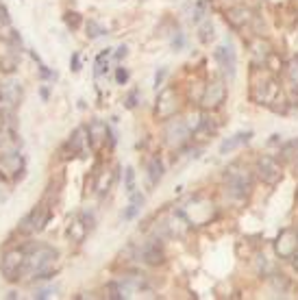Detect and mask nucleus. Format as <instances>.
<instances>
[{
    "label": "nucleus",
    "instance_id": "obj_1",
    "mask_svg": "<svg viewBox=\"0 0 298 300\" xmlns=\"http://www.w3.org/2000/svg\"><path fill=\"white\" fill-rule=\"evenodd\" d=\"M26 250V261H24V272L35 281H46L55 272V263L59 252L46 244H28L24 246Z\"/></svg>",
    "mask_w": 298,
    "mask_h": 300
},
{
    "label": "nucleus",
    "instance_id": "obj_2",
    "mask_svg": "<svg viewBox=\"0 0 298 300\" xmlns=\"http://www.w3.org/2000/svg\"><path fill=\"white\" fill-rule=\"evenodd\" d=\"M224 187L227 194L235 200H244L248 198L250 189H252V174L246 165L242 163H231L224 172Z\"/></svg>",
    "mask_w": 298,
    "mask_h": 300
},
{
    "label": "nucleus",
    "instance_id": "obj_3",
    "mask_svg": "<svg viewBox=\"0 0 298 300\" xmlns=\"http://www.w3.org/2000/svg\"><path fill=\"white\" fill-rule=\"evenodd\" d=\"M250 96L257 105H266V107H272L274 102L279 100L281 96V87L277 83V78L268 72H259L255 70L252 74V87H250Z\"/></svg>",
    "mask_w": 298,
    "mask_h": 300
},
{
    "label": "nucleus",
    "instance_id": "obj_4",
    "mask_svg": "<svg viewBox=\"0 0 298 300\" xmlns=\"http://www.w3.org/2000/svg\"><path fill=\"white\" fill-rule=\"evenodd\" d=\"M181 211L192 226H202L214 218V202L202 198V196H194V198H190V202L181 207Z\"/></svg>",
    "mask_w": 298,
    "mask_h": 300
},
{
    "label": "nucleus",
    "instance_id": "obj_5",
    "mask_svg": "<svg viewBox=\"0 0 298 300\" xmlns=\"http://www.w3.org/2000/svg\"><path fill=\"white\" fill-rule=\"evenodd\" d=\"M24 261H26V250L22 248H11L3 254V261H0V272L7 281L16 283L20 281V274L24 272Z\"/></svg>",
    "mask_w": 298,
    "mask_h": 300
},
{
    "label": "nucleus",
    "instance_id": "obj_6",
    "mask_svg": "<svg viewBox=\"0 0 298 300\" xmlns=\"http://www.w3.org/2000/svg\"><path fill=\"white\" fill-rule=\"evenodd\" d=\"M192 140V126L187 124L185 120H172L165 124V131H163V142L165 146H170L172 150H179V148H183V146Z\"/></svg>",
    "mask_w": 298,
    "mask_h": 300
},
{
    "label": "nucleus",
    "instance_id": "obj_7",
    "mask_svg": "<svg viewBox=\"0 0 298 300\" xmlns=\"http://www.w3.org/2000/svg\"><path fill=\"white\" fill-rule=\"evenodd\" d=\"M48 220H50V207H48L46 202H39V204H35V207L28 211L24 218H22L18 231L24 233V235H31V233H39V231L46 229Z\"/></svg>",
    "mask_w": 298,
    "mask_h": 300
},
{
    "label": "nucleus",
    "instance_id": "obj_8",
    "mask_svg": "<svg viewBox=\"0 0 298 300\" xmlns=\"http://www.w3.org/2000/svg\"><path fill=\"white\" fill-rule=\"evenodd\" d=\"M179 111V94L174 87H163L157 96V105H155V115L157 120H170L174 118Z\"/></svg>",
    "mask_w": 298,
    "mask_h": 300
},
{
    "label": "nucleus",
    "instance_id": "obj_9",
    "mask_svg": "<svg viewBox=\"0 0 298 300\" xmlns=\"http://www.w3.org/2000/svg\"><path fill=\"white\" fill-rule=\"evenodd\" d=\"M257 174L266 185L274 187V185H279L283 179V167L279 163V159H274L270 155H261L257 159Z\"/></svg>",
    "mask_w": 298,
    "mask_h": 300
},
{
    "label": "nucleus",
    "instance_id": "obj_10",
    "mask_svg": "<svg viewBox=\"0 0 298 300\" xmlns=\"http://www.w3.org/2000/svg\"><path fill=\"white\" fill-rule=\"evenodd\" d=\"M224 100H227V85H224V80H211L205 87V94L200 98V107L205 111H216V109L222 107Z\"/></svg>",
    "mask_w": 298,
    "mask_h": 300
},
{
    "label": "nucleus",
    "instance_id": "obj_11",
    "mask_svg": "<svg viewBox=\"0 0 298 300\" xmlns=\"http://www.w3.org/2000/svg\"><path fill=\"white\" fill-rule=\"evenodd\" d=\"M298 250V231L296 229H283L277 239H274V252L279 259H292Z\"/></svg>",
    "mask_w": 298,
    "mask_h": 300
},
{
    "label": "nucleus",
    "instance_id": "obj_12",
    "mask_svg": "<svg viewBox=\"0 0 298 300\" xmlns=\"http://www.w3.org/2000/svg\"><path fill=\"white\" fill-rule=\"evenodd\" d=\"M214 59L218 61V65L222 68L224 76H229L231 80L235 78V72H237V55L231 44H220L216 50H214Z\"/></svg>",
    "mask_w": 298,
    "mask_h": 300
},
{
    "label": "nucleus",
    "instance_id": "obj_13",
    "mask_svg": "<svg viewBox=\"0 0 298 300\" xmlns=\"http://www.w3.org/2000/svg\"><path fill=\"white\" fill-rule=\"evenodd\" d=\"M87 144H90V137H87V126H78L74 133L68 137V142L61 148V157L63 159H70V157H76V155H83Z\"/></svg>",
    "mask_w": 298,
    "mask_h": 300
},
{
    "label": "nucleus",
    "instance_id": "obj_14",
    "mask_svg": "<svg viewBox=\"0 0 298 300\" xmlns=\"http://www.w3.org/2000/svg\"><path fill=\"white\" fill-rule=\"evenodd\" d=\"M87 137H90V146H92L94 150H100V148H103V144H107V137H109V142H111V146L115 144L113 133H111V128H109V124L100 122V120H92V122H90V126H87Z\"/></svg>",
    "mask_w": 298,
    "mask_h": 300
},
{
    "label": "nucleus",
    "instance_id": "obj_15",
    "mask_svg": "<svg viewBox=\"0 0 298 300\" xmlns=\"http://www.w3.org/2000/svg\"><path fill=\"white\" fill-rule=\"evenodd\" d=\"M140 261L142 263H146V266H161V263L165 261V254H163V248L159 246V241L157 239H150V241H146L142 248H140Z\"/></svg>",
    "mask_w": 298,
    "mask_h": 300
},
{
    "label": "nucleus",
    "instance_id": "obj_16",
    "mask_svg": "<svg viewBox=\"0 0 298 300\" xmlns=\"http://www.w3.org/2000/svg\"><path fill=\"white\" fill-rule=\"evenodd\" d=\"M227 20H229L231 26L242 28V26H246V24H248V22L252 20V11L248 9V7H244V5L231 7V9L227 11Z\"/></svg>",
    "mask_w": 298,
    "mask_h": 300
},
{
    "label": "nucleus",
    "instance_id": "obj_17",
    "mask_svg": "<svg viewBox=\"0 0 298 300\" xmlns=\"http://www.w3.org/2000/svg\"><path fill=\"white\" fill-rule=\"evenodd\" d=\"M250 137H252V131H239V133L231 135L229 140H224L220 144V155H227V152H233L237 148H242L244 144L250 142Z\"/></svg>",
    "mask_w": 298,
    "mask_h": 300
},
{
    "label": "nucleus",
    "instance_id": "obj_18",
    "mask_svg": "<svg viewBox=\"0 0 298 300\" xmlns=\"http://www.w3.org/2000/svg\"><path fill=\"white\" fill-rule=\"evenodd\" d=\"M113 181H115V172H113V170H109V167L100 170L98 177H96V183H94V189H96V194H98V196L109 194V189L113 187Z\"/></svg>",
    "mask_w": 298,
    "mask_h": 300
},
{
    "label": "nucleus",
    "instance_id": "obj_19",
    "mask_svg": "<svg viewBox=\"0 0 298 300\" xmlns=\"http://www.w3.org/2000/svg\"><path fill=\"white\" fill-rule=\"evenodd\" d=\"M87 233H90V229H87L85 222L81 220V216H76L74 220L70 222V226H68V237L74 241V244H81V241H85Z\"/></svg>",
    "mask_w": 298,
    "mask_h": 300
},
{
    "label": "nucleus",
    "instance_id": "obj_20",
    "mask_svg": "<svg viewBox=\"0 0 298 300\" xmlns=\"http://www.w3.org/2000/svg\"><path fill=\"white\" fill-rule=\"evenodd\" d=\"M0 165H3L5 170H9V172H20L18 179L24 177V161H22L20 155H5L3 159H0Z\"/></svg>",
    "mask_w": 298,
    "mask_h": 300
},
{
    "label": "nucleus",
    "instance_id": "obj_21",
    "mask_svg": "<svg viewBox=\"0 0 298 300\" xmlns=\"http://www.w3.org/2000/svg\"><path fill=\"white\" fill-rule=\"evenodd\" d=\"M161 179H163V163L159 157H152L148 161V183L155 187V185H159Z\"/></svg>",
    "mask_w": 298,
    "mask_h": 300
},
{
    "label": "nucleus",
    "instance_id": "obj_22",
    "mask_svg": "<svg viewBox=\"0 0 298 300\" xmlns=\"http://www.w3.org/2000/svg\"><path fill=\"white\" fill-rule=\"evenodd\" d=\"M214 133H216V128H214L211 120H207V118L198 120V124L194 126V140H198V142L209 140V137H211Z\"/></svg>",
    "mask_w": 298,
    "mask_h": 300
},
{
    "label": "nucleus",
    "instance_id": "obj_23",
    "mask_svg": "<svg viewBox=\"0 0 298 300\" xmlns=\"http://www.w3.org/2000/svg\"><path fill=\"white\" fill-rule=\"evenodd\" d=\"M3 100L5 102H11V105H18L20 98H22V90H20V83L11 80V83H5L3 85Z\"/></svg>",
    "mask_w": 298,
    "mask_h": 300
},
{
    "label": "nucleus",
    "instance_id": "obj_24",
    "mask_svg": "<svg viewBox=\"0 0 298 300\" xmlns=\"http://www.w3.org/2000/svg\"><path fill=\"white\" fill-rule=\"evenodd\" d=\"M142 204H144V196L142 194H137V192L131 194V202H129V207L124 209V220H133V218L140 213Z\"/></svg>",
    "mask_w": 298,
    "mask_h": 300
},
{
    "label": "nucleus",
    "instance_id": "obj_25",
    "mask_svg": "<svg viewBox=\"0 0 298 300\" xmlns=\"http://www.w3.org/2000/svg\"><path fill=\"white\" fill-rule=\"evenodd\" d=\"M214 24H211V20H202L200 24H198V39L202 44H211L214 39Z\"/></svg>",
    "mask_w": 298,
    "mask_h": 300
},
{
    "label": "nucleus",
    "instance_id": "obj_26",
    "mask_svg": "<svg viewBox=\"0 0 298 300\" xmlns=\"http://www.w3.org/2000/svg\"><path fill=\"white\" fill-rule=\"evenodd\" d=\"M109 57H111V48H105L103 53L96 57V63H94V65H96V68H94V74H96V76H100L103 72H107V59H109Z\"/></svg>",
    "mask_w": 298,
    "mask_h": 300
},
{
    "label": "nucleus",
    "instance_id": "obj_27",
    "mask_svg": "<svg viewBox=\"0 0 298 300\" xmlns=\"http://www.w3.org/2000/svg\"><path fill=\"white\" fill-rule=\"evenodd\" d=\"M107 298H111V300H122L124 298V291H122V285H120V281H111L107 285Z\"/></svg>",
    "mask_w": 298,
    "mask_h": 300
},
{
    "label": "nucleus",
    "instance_id": "obj_28",
    "mask_svg": "<svg viewBox=\"0 0 298 300\" xmlns=\"http://www.w3.org/2000/svg\"><path fill=\"white\" fill-rule=\"evenodd\" d=\"M207 7H209L207 0H198V3L194 5V16H192V20L196 22V24H200V22L205 20V16H207Z\"/></svg>",
    "mask_w": 298,
    "mask_h": 300
},
{
    "label": "nucleus",
    "instance_id": "obj_29",
    "mask_svg": "<svg viewBox=\"0 0 298 300\" xmlns=\"http://www.w3.org/2000/svg\"><path fill=\"white\" fill-rule=\"evenodd\" d=\"M107 31H105V28L103 26H100L98 24V22L96 20H90V22H87V37H90V39H96V37H103V35H105Z\"/></svg>",
    "mask_w": 298,
    "mask_h": 300
},
{
    "label": "nucleus",
    "instance_id": "obj_30",
    "mask_svg": "<svg viewBox=\"0 0 298 300\" xmlns=\"http://www.w3.org/2000/svg\"><path fill=\"white\" fill-rule=\"evenodd\" d=\"M81 22H83V18L78 16L76 11H68V13H65V24H68V28H72V31H76V28L81 26Z\"/></svg>",
    "mask_w": 298,
    "mask_h": 300
},
{
    "label": "nucleus",
    "instance_id": "obj_31",
    "mask_svg": "<svg viewBox=\"0 0 298 300\" xmlns=\"http://www.w3.org/2000/svg\"><path fill=\"white\" fill-rule=\"evenodd\" d=\"M294 150H298V140H292V142H287V144H281V157L283 159H289V157H294Z\"/></svg>",
    "mask_w": 298,
    "mask_h": 300
},
{
    "label": "nucleus",
    "instance_id": "obj_32",
    "mask_svg": "<svg viewBox=\"0 0 298 300\" xmlns=\"http://www.w3.org/2000/svg\"><path fill=\"white\" fill-rule=\"evenodd\" d=\"M124 187H126L129 194L135 192V170L133 167H126L124 170Z\"/></svg>",
    "mask_w": 298,
    "mask_h": 300
},
{
    "label": "nucleus",
    "instance_id": "obj_33",
    "mask_svg": "<svg viewBox=\"0 0 298 300\" xmlns=\"http://www.w3.org/2000/svg\"><path fill=\"white\" fill-rule=\"evenodd\" d=\"M287 76H289V80H292V83H298V55H296L294 59L289 61V65H287Z\"/></svg>",
    "mask_w": 298,
    "mask_h": 300
},
{
    "label": "nucleus",
    "instance_id": "obj_34",
    "mask_svg": "<svg viewBox=\"0 0 298 300\" xmlns=\"http://www.w3.org/2000/svg\"><path fill=\"white\" fill-rule=\"evenodd\" d=\"M11 26V18H9V11H7L5 5H0V28H9Z\"/></svg>",
    "mask_w": 298,
    "mask_h": 300
},
{
    "label": "nucleus",
    "instance_id": "obj_35",
    "mask_svg": "<svg viewBox=\"0 0 298 300\" xmlns=\"http://www.w3.org/2000/svg\"><path fill=\"white\" fill-rule=\"evenodd\" d=\"M137 96H140V90H133V92H131L129 94V96H126V109H135V105H137Z\"/></svg>",
    "mask_w": 298,
    "mask_h": 300
},
{
    "label": "nucleus",
    "instance_id": "obj_36",
    "mask_svg": "<svg viewBox=\"0 0 298 300\" xmlns=\"http://www.w3.org/2000/svg\"><path fill=\"white\" fill-rule=\"evenodd\" d=\"M78 216H81V220L85 222V226H87V229H94V222H96V220H94V216L90 213V211H81V213H78Z\"/></svg>",
    "mask_w": 298,
    "mask_h": 300
},
{
    "label": "nucleus",
    "instance_id": "obj_37",
    "mask_svg": "<svg viewBox=\"0 0 298 300\" xmlns=\"http://www.w3.org/2000/svg\"><path fill=\"white\" fill-rule=\"evenodd\" d=\"M115 80H118V85H124L129 80V72L124 68H118V70H115Z\"/></svg>",
    "mask_w": 298,
    "mask_h": 300
},
{
    "label": "nucleus",
    "instance_id": "obj_38",
    "mask_svg": "<svg viewBox=\"0 0 298 300\" xmlns=\"http://www.w3.org/2000/svg\"><path fill=\"white\" fill-rule=\"evenodd\" d=\"M70 68H72V72H78V70H81V55H78V53L72 55V59H70Z\"/></svg>",
    "mask_w": 298,
    "mask_h": 300
},
{
    "label": "nucleus",
    "instance_id": "obj_39",
    "mask_svg": "<svg viewBox=\"0 0 298 300\" xmlns=\"http://www.w3.org/2000/svg\"><path fill=\"white\" fill-rule=\"evenodd\" d=\"M183 46H185V37H183V33H177V37L172 39V48H174V50H181Z\"/></svg>",
    "mask_w": 298,
    "mask_h": 300
},
{
    "label": "nucleus",
    "instance_id": "obj_40",
    "mask_svg": "<svg viewBox=\"0 0 298 300\" xmlns=\"http://www.w3.org/2000/svg\"><path fill=\"white\" fill-rule=\"evenodd\" d=\"M53 294H55V289L53 287H46V289H37V291H35V298L44 300V298H50Z\"/></svg>",
    "mask_w": 298,
    "mask_h": 300
},
{
    "label": "nucleus",
    "instance_id": "obj_41",
    "mask_svg": "<svg viewBox=\"0 0 298 300\" xmlns=\"http://www.w3.org/2000/svg\"><path fill=\"white\" fill-rule=\"evenodd\" d=\"M289 100H292V105H298V83H292L289 87Z\"/></svg>",
    "mask_w": 298,
    "mask_h": 300
},
{
    "label": "nucleus",
    "instance_id": "obj_42",
    "mask_svg": "<svg viewBox=\"0 0 298 300\" xmlns=\"http://www.w3.org/2000/svg\"><path fill=\"white\" fill-rule=\"evenodd\" d=\"M165 72H168V70H165V68H161V70H159L157 74H155V87H157V90H159V85L163 83V78H165Z\"/></svg>",
    "mask_w": 298,
    "mask_h": 300
},
{
    "label": "nucleus",
    "instance_id": "obj_43",
    "mask_svg": "<svg viewBox=\"0 0 298 300\" xmlns=\"http://www.w3.org/2000/svg\"><path fill=\"white\" fill-rule=\"evenodd\" d=\"M126 55H129V48H126V46H120V48H118V53H115V59L122 61Z\"/></svg>",
    "mask_w": 298,
    "mask_h": 300
},
{
    "label": "nucleus",
    "instance_id": "obj_44",
    "mask_svg": "<svg viewBox=\"0 0 298 300\" xmlns=\"http://www.w3.org/2000/svg\"><path fill=\"white\" fill-rule=\"evenodd\" d=\"M289 261H292V266H294V270H296V272H298V250L294 252V257H292V259H289Z\"/></svg>",
    "mask_w": 298,
    "mask_h": 300
},
{
    "label": "nucleus",
    "instance_id": "obj_45",
    "mask_svg": "<svg viewBox=\"0 0 298 300\" xmlns=\"http://www.w3.org/2000/svg\"><path fill=\"white\" fill-rule=\"evenodd\" d=\"M39 96H41V100H44V102L48 100V90H46V87H41V90H39Z\"/></svg>",
    "mask_w": 298,
    "mask_h": 300
}]
</instances>
